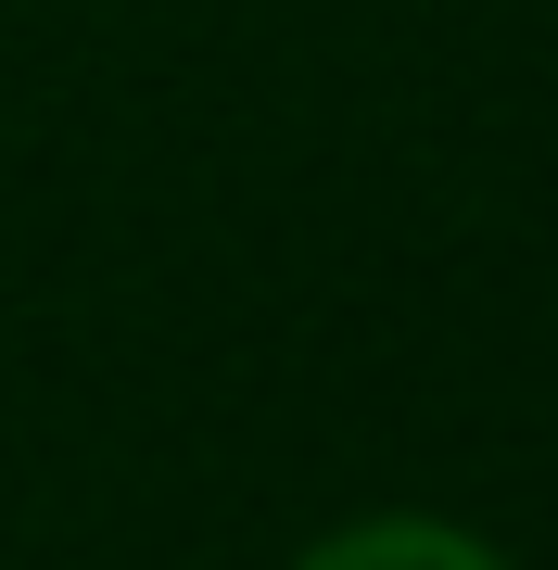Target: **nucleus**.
<instances>
[{"instance_id":"nucleus-1","label":"nucleus","mask_w":558,"mask_h":570,"mask_svg":"<svg viewBox=\"0 0 558 570\" xmlns=\"http://www.w3.org/2000/svg\"><path fill=\"white\" fill-rule=\"evenodd\" d=\"M292 570H508V558L482 532H457V520H355L331 546H305Z\"/></svg>"}]
</instances>
